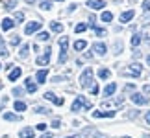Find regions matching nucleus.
Instances as JSON below:
<instances>
[{
	"mask_svg": "<svg viewBox=\"0 0 150 138\" xmlns=\"http://www.w3.org/2000/svg\"><path fill=\"white\" fill-rule=\"evenodd\" d=\"M91 83H93V70H91V68H85L83 74L80 76V85H82L83 89H91L93 87Z\"/></svg>",
	"mask_w": 150,
	"mask_h": 138,
	"instance_id": "nucleus-1",
	"label": "nucleus"
},
{
	"mask_svg": "<svg viewBox=\"0 0 150 138\" xmlns=\"http://www.w3.org/2000/svg\"><path fill=\"white\" fill-rule=\"evenodd\" d=\"M72 111L74 112H78V111H82V109H91V101H87L83 96H78L76 100H74V103H72Z\"/></svg>",
	"mask_w": 150,
	"mask_h": 138,
	"instance_id": "nucleus-2",
	"label": "nucleus"
},
{
	"mask_svg": "<svg viewBox=\"0 0 150 138\" xmlns=\"http://www.w3.org/2000/svg\"><path fill=\"white\" fill-rule=\"evenodd\" d=\"M143 72V66L139 65V63H132V65L124 70V76H132V77H139Z\"/></svg>",
	"mask_w": 150,
	"mask_h": 138,
	"instance_id": "nucleus-3",
	"label": "nucleus"
},
{
	"mask_svg": "<svg viewBox=\"0 0 150 138\" xmlns=\"http://www.w3.org/2000/svg\"><path fill=\"white\" fill-rule=\"evenodd\" d=\"M59 46H61V55H59V65L67 61V48H69V39L67 37H61L59 39Z\"/></svg>",
	"mask_w": 150,
	"mask_h": 138,
	"instance_id": "nucleus-4",
	"label": "nucleus"
},
{
	"mask_svg": "<svg viewBox=\"0 0 150 138\" xmlns=\"http://www.w3.org/2000/svg\"><path fill=\"white\" fill-rule=\"evenodd\" d=\"M39 28H41V22H39V20L28 22V24H26V28H24V33H26V35H32V33L39 31Z\"/></svg>",
	"mask_w": 150,
	"mask_h": 138,
	"instance_id": "nucleus-5",
	"label": "nucleus"
},
{
	"mask_svg": "<svg viewBox=\"0 0 150 138\" xmlns=\"http://www.w3.org/2000/svg\"><path fill=\"white\" fill-rule=\"evenodd\" d=\"M50 54H52V48H50V46H48V48H45V54H43L41 57H37V65H41V66L48 65V61H50Z\"/></svg>",
	"mask_w": 150,
	"mask_h": 138,
	"instance_id": "nucleus-6",
	"label": "nucleus"
},
{
	"mask_svg": "<svg viewBox=\"0 0 150 138\" xmlns=\"http://www.w3.org/2000/svg\"><path fill=\"white\" fill-rule=\"evenodd\" d=\"M115 116V111H95L93 112V118H113Z\"/></svg>",
	"mask_w": 150,
	"mask_h": 138,
	"instance_id": "nucleus-7",
	"label": "nucleus"
},
{
	"mask_svg": "<svg viewBox=\"0 0 150 138\" xmlns=\"http://www.w3.org/2000/svg\"><path fill=\"white\" fill-rule=\"evenodd\" d=\"M134 17H135V11H134V9H128V11H124V13L120 15V22H122V24H126V22H130Z\"/></svg>",
	"mask_w": 150,
	"mask_h": 138,
	"instance_id": "nucleus-8",
	"label": "nucleus"
},
{
	"mask_svg": "<svg viewBox=\"0 0 150 138\" xmlns=\"http://www.w3.org/2000/svg\"><path fill=\"white\" fill-rule=\"evenodd\" d=\"M104 6H106L104 0H87V8H91V9H102Z\"/></svg>",
	"mask_w": 150,
	"mask_h": 138,
	"instance_id": "nucleus-9",
	"label": "nucleus"
},
{
	"mask_svg": "<svg viewBox=\"0 0 150 138\" xmlns=\"http://www.w3.org/2000/svg\"><path fill=\"white\" fill-rule=\"evenodd\" d=\"M45 98H47L48 101H54L56 105H63V98H56L54 92H47V94H45Z\"/></svg>",
	"mask_w": 150,
	"mask_h": 138,
	"instance_id": "nucleus-10",
	"label": "nucleus"
},
{
	"mask_svg": "<svg viewBox=\"0 0 150 138\" xmlns=\"http://www.w3.org/2000/svg\"><path fill=\"white\" fill-rule=\"evenodd\" d=\"M106 44H104V43H95L93 44V52H96V54H98V55H104V54H106Z\"/></svg>",
	"mask_w": 150,
	"mask_h": 138,
	"instance_id": "nucleus-11",
	"label": "nucleus"
},
{
	"mask_svg": "<svg viewBox=\"0 0 150 138\" xmlns=\"http://www.w3.org/2000/svg\"><path fill=\"white\" fill-rule=\"evenodd\" d=\"M132 101L134 103H137V105H145V103L148 101L143 94H132Z\"/></svg>",
	"mask_w": 150,
	"mask_h": 138,
	"instance_id": "nucleus-12",
	"label": "nucleus"
},
{
	"mask_svg": "<svg viewBox=\"0 0 150 138\" xmlns=\"http://www.w3.org/2000/svg\"><path fill=\"white\" fill-rule=\"evenodd\" d=\"M33 135H35V131H33L32 127H24V129L19 133L21 138H33Z\"/></svg>",
	"mask_w": 150,
	"mask_h": 138,
	"instance_id": "nucleus-13",
	"label": "nucleus"
},
{
	"mask_svg": "<svg viewBox=\"0 0 150 138\" xmlns=\"http://www.w3.org/2000/svg\"><path fill=\"white\" fill-rule=\"evenodd\" d=\"M122 101H124V98H117L113 101H104L102 107H117V105H122Z\"/></svg>",
	"mask_w": 150,
	"mask_h": 138,
	"instance_id": "nucleus-14",
	"label": "nucleus"
},
{
	"mask_svg": "<svg viewBox=\"0 0 150 138\" xmlns=\"http://www.w3.org/2000/svg\"><path fill=\"white\" fill-rule=\"evenodd\" d=\"M21 74H22L21 66H19V68H13V70L9 72V81H15V79H19V77H21Z\"/></svg>",
	"mask_w": 150,
	"mask_h": 138,
	"instance_id": "nucleus-15",
	"label": "nucleus"
},
{
	"mask_svg": "<svg viewBox=\"0 0 150 138\" xmlns=\"http://www.w3.org/2000/svg\"><path fill=\"white\" fill-rule=\"evenodd\" d=\"M115 90H117V85H115V83H109L108 87L104 89V96H113Z\"/></svg>",
	"mask_w": 150,
	"mask_h": 138,
	"instance_id": "nucleus-16",
	"label": "nucleus"
},
{
	"mask_svg": "<svg viewBox=\"0 0 150 138\" xmlns=\"http://www.w3.org/2000/svg\"><path fill=\"white\" fill-rule=\"evenodd\" d=\"M13 26H15V22L11 20V19H4V20H2V30H4V31H9Z\"/></svg>",
	"mask_w": 150,
	"mask_h": 138,
	"instance_id": "nucleus-17",
	"label": "nucleus"
},
{
	"mask_svg": "<svg viewBox=\"0 0 150 138\" xmlns=\"http://www.w3.org/2000/svg\"><path fill=\"white\" fill-rule=\"evenodd\" d=\"M2 116H4V120H9V122H19V120H21V116H17V114H11V112H4Z\"/></svg>",
	"mask_w": 150,
	"mask_h": 138,
	"instance_id": "nucleus-18",
	"label": "nucleus"
},
{
	"mask_svg": "<svg viewBox=\"0 0 150 138\" xmlns=\"http://www.w3.org/2000/svg\"><path fill=\"white\" fill-rule=\"evenodd\" d=\"M47 76H48V70H39V72H37V81L43 85L45 79H47Z\"/></svg>",
	"mask_w": 150,
	"mask_h": 138,
	"instance_id": "nucleus-19",
	"label": "nucleus"
},
{
	"mask_svg": "<svg viewBox=\"0 0 150 138\" xmlns=\"http://www.w3.org/2000/svg\"><path fill=\"white\" fill-rule=\"evenodd\" d=\"M100 19H102V22H111L113 20V13H111V11H104Z\"/></svg>",
	"mask_w": 150,
	"mask_h": 138,
	"instance_id": "nucleus-20",
	"label": "nucleus"
},
{
	"mask_svg": "<svg viewBox=\"0 0 150 138\" xmlns=\"http://www.w3.org/2000/svg\"><path fill=\"white\" fill-rule=\"evenodd\" d=\"M50 30L59 33V31H63V24H59V22H50Z\"/></svg>",
	"mask_w": 150,
	"mask_h": 138,
	"instance_id": "nucleus-21",
	"label": "nucleus"
},
{
	"mask_svg": "<svg viewBox=\"0 0 150 138\" xmlns=\"http://www.w3.org/2000/svg\"><path fill=\"white\" fill-rule=\"evenodd\" d=\"M35 89H37V87H35V83H33L32 79L28 77V79H26V90H28V92H32V94H33V92H35Z\"/></svg>",
	"mask_w": 150,
	"mask_h": 138,
	"instance_id": "nucleus-22",
	"label": "nucleus"
},
{
	"mask_svg": "<svg viewBox=\"0 0 150 138\" xmlns=\"http://www.w3.org/2000/svg\"><path fill=\"white\" fill-rule=\"evenodd\" d=\"M85 46H87V43H85V41H76V43H74V50H76V52H82V50H85Z\"/></svg>",
	"mask_w": 150,
	"mask_h": 138,
	"instance_id": "nucleus-23",
	"label": "nucleus"
},
{
	"mask_svg": "<svg viewBox=\"0 0 150 138\" xmlns=\"http://www.w3.org/2000/svg\"><path fill=\"white\" fill-rule=\"evenodd\" d=\"M15 111H19V112H22V111H26V103L24 101H15Z\"/></svg>",
	"mask_w": 150,
	"mask_h": 138,
	"instance_id": "nucleus-24",
	"label": "nucleus"
},
{
	"mask_svg": "<svg viewBox=\"0 0 150 138\" xmlns=\"http://www.w3.org/2000/svg\"><path fill=\"white\" fill-rule=\"evenodd\" d=\"M141 37H145V39H150V24L143 26V30H141Z\"/></svg>",
	"mask_w": 150,
	"mask_h": 138,
	"instance_id": "nucleus-25",
	"label": "nucleus"
},
{
	"mask_svg": "<svg viewBox=\"0 0 150 138\" xmlns=\"http://www.w3.org/2000/svg\"><path fill=\"white\" fill-rule=\"evenodd\" d=\"M98 77L100 79H108L109 77V70H108V68H100V70H98Z\"/></svg>",
	"mask_w": 150,
	"mask_h": 138,
	"instance_id": "nucleus-26",
	"label": "nucleus"
},
{
	"mask_svg": "<svg viewBox=\"0 0 150 138\" xmlns=\"http://www.w3.org/2000/svg\"><path fill=\"white\" fill-rule=\"evenodd\" d=\"M19 55L22 57V59H26V57H28V44H22V48H21V52H19Z\"/></svg>",
	"mask_w": 150,
	"mask_h": 138,
	"instance_id": "nucleus-27",
	"label": "nucleus"
},
{
	"mask_svg": "<svg viewBox=\"0 0 150 138\" xmlns=\"http://www.w3.org/2000/svg\"><path fill=\"white\" fill-rule=\"evenodd\" d=\"M85 30H87V24H83V22L74 28V31H76V33H82V31H85Z\"/></svg>",
	"mask_w": 150,
	"mask_h": 138,
	"instance_id": "nucleus-28",
	"label": "nucleus"
},
{
	"mask_svg": "<svg viewBox=\"0 0 150 138\" xmlns=\"http://www.w3.org/2000/svg\"><path fill=\"white\" fill-rule=\"evenodd\" d=\"M139 43H141V35H137V33H135V35L132 37V46H139Z\"/></svg>",
	"mask_w": 150,
	"mask_h": 138,
	"instance_id": "nucleus-29",
	"label": "nucleus"
},
{
	"mask_svg": "<svg viewBox=\"0 0 150 138\" xmlns=\"http://www.w3.org/2000/svg\"><path fill=\"white\" fill-rule=\"evenodd\" d=\"M48 33L47 31H41V33H37V39H39V41H48Z\"/></svg>",
	"mask_w": 150,
	"mask_h": 138,
	"instance_id": "nucleus-30",
	"label": "nucleus"
},
{
	"mask_svg": "<svg viewBox=\"0 0 150 138\" xmlns=\"http://www.w3.org/2000/svg\"><path fill=\"white\" fill-rule=\"evenodd\" d=\"M4 6H6V9H15V2H13V0H4Z\"/></svg>",
	"mask_w": 150,
	"mask_h": 138,
	"instance_id": "nucleus-31",
	"label": "nucleus"
},
{
	"mask_svg": "<svg viewBox=\"0 0 150 138\" xmlns=\"http://www.w3.org/2000/svg\"><path fill=\"white\" fill-rule=\"evenodd\" d=\"M93 28H95V31H96V35H98V37H104V35H106V30H102V28H96L95 24H93Z\"/></svg>",
	"mask_w": 150,
	"mask_h": 138,
	"instance_id": "nucleus-32",
	"label": "nucleus"
},
{
	"mask_svg": "<svg viewBox=\"0 0 150 138\" xmlns=\"http://www.w3.org/2000/svg\"><path fill=\"white\" fill-rule=\"evenodd\" d=\"M41 9H50L52 8V2H48V0H45V2H41V6H39Z\"/></svg>",
	"mask_w": 150,
	"mask_h": 138,
	"instance_id": "nucleus-33",
	"label": "nucleus"
},
{
	"mask_svg": "<svg viewBox=\"0 0 150 138\" xmlns=\"http://www.w3.org/2000/svg\"><path fill=\"white\" fill-rule=\"evenodd\" d=\"M9 55V52H8V48H4V44L0 46V57H8Z\"/></svg>",
	"mask_w": 150,
	"mask_h": 138,
	"instance_id": "nucleus-34",
	"label": "nucleus"
},
{
	"mask_svg": "<svg viewBox=\"0 0 150 138\" xmlns=\"http://www.w3.org/2000/svg\"><path fill=\"white\" fill-rule=\"evenodd\" d=\"M15 20H17V22H22V20H24V13L17 11V13H15Z\"/></svg>",
	"mask_w": 150,
	"mask_h": 138,
	"instance_id": "nucleus-35",
	"label": "nucleus"
},
{
	"mask_svg": "<svg viewBox=\"0 0 150 138\" xmlns=\"http://www.w3.org/2000/svg\"><path fill=\"white\" fill-rule=\"evenodd\" d=\"M13 94H15V96H22V94H24V90L19 89V87H15V89H13Z\"/></svg>",
	"mask_w": 150,
	"mask_h": 138,
	"instance_id": "nucleus-36",
	"label": "nucleus"
},
{
	"mask_svg": "<svg viewBox=\"0 0 150 138\" xmlns=\"http://www.w3.org/2000/svg\"><path fill=\"white\" fill-rule=\"evenodd\" d=\"M143 11H150V0H145V2H143Z\"/></svg>",
	"mask_w": 150,
	"mask_h": 138,
	"instance_id": "nucleus-37",
	"label": "nucleus"
},
{
	"mask_svg": "<svg viewBox=\"0 0 150 138\" xmlns=\"http://www.w3.org/2000/svg\"><path fill=\"white\" fill-rule=\"evenodd\" d=\"M35 112H39V114H47L48 111H47L45 107H37V111H35Z\"/></svg>",
	"mask_w": 150,
	"mask_h": 138,
	"instance_id": "nucleus-38",
	"label": "nucleus"
},
{
	"mask_svg": "<svg viewBox=\"0 0 150 138\" xmlns=\"http://www.w3.org/2000/svg\"><path fill=\"white\" fill-rule=\"evenodd\" d=\"M91 94H98V85H93V87H91Z\"/></svg>",
	"mask_w": 150,
	"mask_h": 138,
	"instance_id": "nucleus-39",
	"label": "nucleus"
},
{
	"mask_svg": "<svg viewBox=\"0 0 150 138\" xmlns=\"http://www.w3.org/2000/svg\"><path fill=\"white\" fill-rule=\"evenodd\" d=\"M52 127H61V123H59V120H54V122H52Z\"/></svg>",
	"mask_w": 150,
	"mask_h": 138,
	"instance_id": "nucleus-40",
	"label": "nucleus"
},
{
	"mask_svg": "<svg viewBox=\"0 0 150 138\" xmlns=\"http://www.w3.org/2000/svg\"><path fill=\"white\" fill-rule=\"evenodd\" d=\"M17 43H19V35H13L11 37V44H17Z\"/></svg>",
	"mask_w": 150,
	"mask_h": 138,
	"instance_id": "nucleus-41",
	"label": "nucleus"
},
{
	"mask_svg": "<svg viewBox=\"0 0 150 138\" xmlns=\"http://www.w3.org/2000/svg\"><path fill=\"white\" fill-rule=\"evenodd\" d=\"M37 129L39 131H45V129H47V123H37Z\"/></svg>",
	"mask_w": 150,
	"mask_h": 138,
	"instance_id": "nucleus-42",
	"label": "nucleus"
},
{
	"mask_svg": "<svg viewBox=\"0 0 150 138\" xmlns=\"http://www.w3.org/2000/svg\"><path fill=\"white\" fill-rule=\"evenodd\" d=\"M145 120H146V123L150 125V112H148V114H146V116H145Z\"/></svg>",
	"mask_w": 150,
	"mask_h": 138,
	"instance_id": "nucleus-43",
	"label": "nucleus"
},
{
	"mask_svg": "<svg viewBox=\"0 0 150 138\" xmlns=\"http://www.w3.org/2000/svg\"><path fill=\"white\" fill-rule=\"evenodd\" d=\"M41 138H52V135H48V133H47V135H43Z\"/></svg>",
	"mask_w": 150,
	"mask_h": 138,
	"instance_id": "nucleus-44",
	"label": "nucleus"
},
{
	"mask_svg": "<svg viewBox=\"0 0 150 138\" xmlns=\"http://www.w3.org/2000/svg\"><path fill=\"white\" fill-rule=\"evenodd\" d=\"M146 63H148V65H150V55H148V57H146Z\"/></svg>",
	"mask_w": 150,
	"mask_h": 138,
	"instance_id": "nucleus-45",
	"label": "nucleus"
},
{
	"mask_svg": "<svg viewBox=\"0 0 150 138\" xmlns=\"http://www.w3.org/2000/svg\"><path fill=\"white\" fill-rule=\"evenodd\" d=\"M2 44H4V43H2V37H0V46H2Z\"/></svg>",
	"mask_w": 150,
	"mask_h": 138,
	"instance_id": "nucleus-46",
	"label": "nucleus"
},
{
	"mask_svg": "<svg viewBox=\"0 0 150 138\" xmlns=\"http://www.w3.org/2000/svg\"><path fill=\"white\" fill-rule=\"evenodd\" d=\"M57 2H63V0H57Z\"/></svg>",
	"mask_w": 150,
	"mask_h": 138,
	"instance_id": "nucleus-47",
	"label": "nucleus"
},
{
	"mask_svg": "<svg viewBox=\"0 0 150 138\" xmlns=\"http://www.w3.org/2000/svg\"><path fill=\"white\" fill-rule=\"evenodd\" d=\"M124 138H130V136H124Z\"/></svg>",
	"mask_w": 150,
	"mask_h": 138,
	"instance_id": "nucleus-48",
	"label": "nucleus"
},
{
	"mask_svg": "<svg viewBox=\"0 0 150 138\" xmlns=\"http://www.w3.org/2000/svg\"><path fill=\"white\" fill-rule=\"evenodd\" d=\"M0 87H2V85H0Z\"/></svg>",
	"mask_w": 150,
	"mask_h": 138,
	"instance_id": "nucleus-49",
	"label": "nucleus"
}]
</instances>
